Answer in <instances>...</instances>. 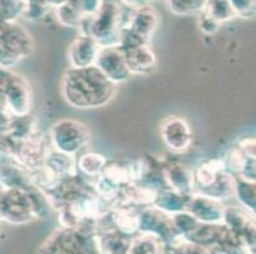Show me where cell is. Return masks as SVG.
<instances>
[{"label": "cell", "instance_id": "cell-8", "mask_svg": "<svg viewBox=\"0 0 256 254\" xmlns=\"http://www.w3.org/2000/svg\"><path fill=\"white\" fill-rule=\"evenodd\" d=\"M160 24V15L157 9L148 5L134 6L129 24L121 38L120 47L130 48L140 45H150V38Z\"/></svg>", "mask_w": 256, "mask_h": 254}, {"label": "cell", "instance_id": "cell-18", "mask_svg": "<svg viewBox=\"0 0 256 254\" xmlns=\"http://www.w3.org/2000/svg\"><path fill=\"white\" fill-rule=\"evenodd\" d=\"M132 75H150L157 69V55L150 45L122 48Z\"/></svg>", "mask_w": 256, "mask_h": 254}, {"label": "cell", "instance_id": "cell-10", "mask_svg": "<svg viewBox=\"0 0 256 254\" xmlns=\"http://www.w3.org/2000/svg\"><path fill=\"white\" fill-rule=\"evenodd\" d=\"M223 162L236 178L255 183V137L240 140L230 149Z\"/></svg>", "mask_w": 256, "mask_h": 254}, {"label": "cell", "instance_id": "cell-28", "mask_svg": "<svg viewBox=\"0 0 256 254\" xmlns=\"http://www.w3.org/2000/svg\"><path fill=\"white\" fill-rule=\"evenodd\" d=\"M176 254H210V249L206 248L199 244L188 242L182 238L178 239L174 243L171 244Z\"/></svg>", "mask_w": 256, "mask_h": 254}, {"label": "cell", "instance_id": "cell-14", "mask_svg": "<svg viewBox=\"0 0 256 254\" xmlns=\"http://www.w3.org/2000/svg\"><path fill=\"white\" fill-rule=\"evenodd\" d=\"M223 224L231 230L246 248L255 251V220L245 210L226 207Z\"/></svg>", "mask_w": 256, "mask_h": 254}, {"label": "cell", "instance_id": "cell-15", "mask_svg": "<svg viewBox=\"0 0 256 254\" xmlns=\"http://www.w3.org/2000/svg\"><path fill=\"white\" fill-rule=\"evenodd\" d=\"M224 209L220 201L200 193H192L186 206L188 213L192 214L198 221L206 224H222Z\"/></svg>", "mask_w": 256, "mask_h": 254}, {"label": "cell", "instance_id": "cell-21", "mask_svg": "<svg viewBox=\"0 0 256 254\" xmlns=\"http://www.w3.org/2000/svg\"><path fill=\"white\" fill-rule=\"evenodd\" d=\"M202 11L220 25L236 18L230 0H206Z\"/></svg>", "mask_w": 256, "mask_h": 254}, {"label": "cell", "instance_id": "cell-29", "mask_svg": "<svg viewBox=\"0 0 256 254\" xmlns=\"http://www.w3.org/2000/svg\"><path fill=\"white\" fill-rule=\"evenodd\" d=\"M236 17L251 19L255 17L256 0H230Z\"/></svg>", "mask_w": 256, "mask_h": 254}, {"label": "cell", "instance_id": "cell-22", "mask_svg": "<svg viewBox=\"0 0 256 254\" xmlns=\"http://www.w3.org/2000/svg\"><path fill=\"white\" fill-rule=\"evenodd\" d=\"M164 244L150 234H138L132 238L126 254H162Z\"/></svg>", "mask_w": 256, "mask_h": 254}, {"label": "cell", "instance_id": "cell-16", "mask_svg": "<svg viewBox=\"0 0 256 254\" xmlns=\"http://www.w3.org/2000/svg\"><path fill=\"white\" fill-rule=\"evenodd\" d=\"M162 177L167 188L188 196L194 193V169L188 165L178 162L162 165Z\"/></svg>", "mask_w": 256, "mask_h": 254}, {"label": "cell", "instance_id": "cell-12", "mask_svg": "<svg viewBox=\"0 0 256 254\" xmlns=\"http://www.w3.org/2000/svg\"><path fill=\"white\" fill-rule=\"evenodd\" d=\"M160 135L164 145L174 153H185L192 145V129L181 116H168L160 123Z\"/></svg>", "mask_w": 256, "mask_h": 254}, {"label": "cell", "instance_id": "cell-24", "mask_svg": "<svg viewBox=\"0 0 256 254\" xmlns=\"http://www.w3.org/2000/svg\"><path fill=\"white\" fill-rule=\"evenodd\" d=\"M55 14H56V18L60 24L65 25V27H78L79 22L83 18L82 13L73 0H69L65 5L56 9Z\"/></svg>", "mask_w": 256, "mask_h": 254}, {"label": "cell", "instance_id": "cell-17", "mask_svg": "<svg viewBox=\"0 0 256 254\" xmlns=\"http://www.w3.org/2000/svg\"><path fill=\"white\" fill-rule=\"evenodd\" d=\"M100 45L90 37L79 34L68 47V60L70 67H88L96 64Z\"/></svg>", "mask_w": 256, "mask_h": 254}, {"label": "cell", "instance_id": "cell-7", "mask_svg": "<svg viewBox=\"0 0 256 254\" xmlns=\"http://www.w3.org/2000/svg\"><path fill=\"white\" fill-rule=\"evenodd\" d=\"M48 141L54 150L76 158L90 144V131L80 121L62 118L54 123L50 129Z\"/></svg>", "mask_w": 256, "mask_h": 254}, {"label": "cell", "instance_id": "cell-9", "mask_svg": "<svg viewBox=\"0 0 256 254\" xmlns=\"http://www.w3.org/2000/svg\"><path fill=\"white\" fill-rule=\"evenodd\" d=\"M0 69L4 93L3 108L14 116L30 115L32 108V92L28 81L10 69Z\"/></svg>", "mask_w": 256, "mask_h": 254}, {"label": "cell", "instance_id": "cell-4", "mask_svg": "<svg viewBox=\"0 0 256 254\" xmlns=\"http://www.w3.org/2000/svg\"><path fill=\"white\" fill-rule=\"evenodd\" d=\"M96 221H87L76 228L60 227L40 247L38 254H100Z\"/></svg>", "mask_w": 256, "mask_h": 254}, {"label": "cell", "instance_id": "cell-11", "mask_svg": "<svg viewBox=\"0 0 256 254\" xmlns=\"http://www.w3.org/2000/svg\"><path fill=\"white\" fill-rule=\"evenodd\" d=\"M139 234H150L164 244L180 239L172 225L171 215L156 206H146L139 211Z\"/></svg>", "mask_w": 256, "mask_h": 254}, {"label": "cell", "instance_id": "cell-25", "mask_svg": "<svg viewBox=\"0 0 256 254\" xmlns=\"http://www.w3.org/2000/svg\"><path fill=\"white\" fill-rule=\"evenodd\" d=\"M206 0H167L170 10L176 15H192L203 9Z\"/></svg>", "mask_w": 256, "mask_h": 254}, {"label": "cell", "instance_id": "cell-6", "mask_svg": "<svg viewBox=\"0 0 256 254\" xmlns=\"http://www.w3.org/2000/svg\"><path fill=\"white\" fill-rule=\"evenodd\" d=\"M31 32L18 20L0 19V67L12 69L34 53Z\"/></svg>", "mask_w": 256, "mask_h": 254}, {"label": "cell", "instance_id": "cell-27", "mask_svg": "<svg viewBox=\"0 0 256 254\" xmlns=\"http://www.w3.org/2000/svg\"><path fill=\"white\" fill-rule=\"evenodd\" d=\"M50 10L48 0H26V10L23 15H26L27 19L41 20L48 17Z\"/></svg>", "mask_w": 256, "mask_h": 254}, {"label": "cell", "instance_id": "cell-23", "mask_svg": "<svg viewBox=\"0 0 256 254\" xmlns=\"http://www.w3.org/2000/svg\"><path fill=\"white\" fill-rule=\"evenodd\" d=\"M236 178V177H234ZM234 197L238 199L245 210L251 214L255 213V183L236 178V187H234Z\"/></svg>", "mask_w": 256, "mask_h": 254}, {"label": "cell", "instance_id": "cell-20", "mask_svg": "<svg viewBox=\"0 0 256 254\" xmlns=\"http://www.w3.org/2000/svg\"><path fill=\"white\" fill-rule=\"evenodd\" d=\"M107 159L104 155L98 153H86L76 160L78 172L86 178H97L104 171Z\"/></svg>", "mask_w": 256, "mask_h": 254}, {"label": "cell", "instance_id": "cell-5", "mask_svg": "<svg viewBox=\"0 0 256 254\" xmlns=\"http://www.w3.org/2000/svg\"><path fill=\"white\" fill-rule=\"evenodd\" d=\"M194 193L220 202L234 197L236 178L220 158H210L200 163L194 169Z\"/></svg>", "mask_w": 256, "mask_h": 254}, {"label": "cell", "instance_id": "cell-13", "mask_svg": "<svg viewBox=\"0 0 256 254\" xmlns=\"http://www.w3.org/2000/svg\"><path fill=\"white\" fill-rule=\"evenodd\" d=\"M96 65L108 80L112 81L115 85L129 80L132 78L126 60H125L124 51L120 46L112 47H101L97 56Z\"/></svg>", "mask_w": 256, "mask_h": 254}, {"label": "cell", "instance_id": "cell-19", "mask_svg": "<svg viewBox=\"0 0 256 254\" xmlns=\"http://www.w3.org/2000/svg\"><path fill=\"white\" fill-rule=\"evenodd\" d=\"M190 196L184 195V193H180L178 191H174L171 188L166 187L157 193V197H156L153 206L162 210L164 213L170 214V215H174V214L185 211Z\"/></svg>", "mask_w": 256, "mask_h": 254}, {"label": "cell", "instance_id": "cell-2", "mask_svg": "<svg viewBox=\"0 0 256 254\" xmlns=\"http://www.w3.org/2000/svg\"><path fill=\"white\" fill-rule=\"evenodd\" d=\"M134 6L124 0H102L98 10L86 15L78 24L79 34L90 37L100 47L120 46Z\"/></svg>", "mask_w": 256, "mask_h": 254}, {"label": "cell", "instance_id": "cell-3", "mask_svg": "<svg viewBox=\"0 0 256 254\" xmlns=\"http://www.w3.org/2000/svg\"><path fill=\"white\" fill-rule=\"evenodd\" d=\"M50 205L36 185L0 188V221L22 225L48 215Z\"/></svg>", "mask_w": 256, "mask_h": 254}, {"label": "cell", "instance_id": "cell-30", "mask_svg": "<svg viewBox=\"0 0 256 254\" xmlns=\"http://www.w3.org/2000/svg\"><path fill=\"white\" fill-rule=\"evenodd\" d=\"M198 25H199V29L203 32L206 36H213V34L217 33L220 31V28L222 25L220 23H217L216 20L212 19L210 17H208L206 13L200 10L198 13Z\"/></svg>", "mask_w": 256, "mask_h": 254}, {"label": "cell", "instance_id": "cell-26", "mask_svg": "<svg viewBox=\"0 0 256 254\" xmlns=\"http://www.w3.org/2000/svg\"><path fill=\"white\" fill-rule=\"evenodd\" d=\"M26 10V0H0V19L17 20Z\"/></svg>", "mask_w": 256, "mask_h": 254}, {"label": "cell", "instance_id": "cell-31", "mask_svg": "<svg viewBox=\"0 0 256 254\" xmlns=\"http://www.w3.org/2000/svg\"><path fill=\"white\" fill-rule=\"evenodd\" d=\"M124 1L129 4V5L138 6V5H148V4H152L153 1H157V0H124Z\"/></svg>", "mask_w": 256, "mask_h": 254}, {"label": "cell", "instance_id": "cell-1", "mask_svg": "<svg viewBox=\"0 0 256 254\" xmlns=\"http://www.w3.org/2000/svg\"><path fill=\"white\" fill-rule=\"evenodd\" d=\"M60 90L64 101L76 109H97L112 101L116 85L93 65L69 67L62 74Z\"/></svg>", "mask_w": 256, "mask_h": 254}]
</instances>
